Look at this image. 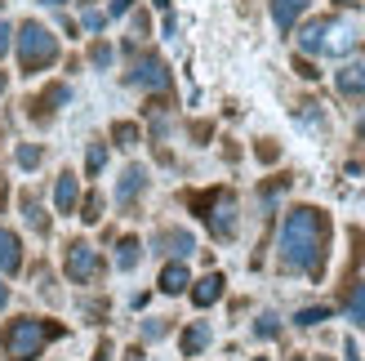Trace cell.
Listing matches in <instances>:
<instances>
[{"label": "cell", "instance_id": "cell-29", "mask_svg": "<svg viewBox=\"0 0 365 361\" xmlns=\"http://www.w3.org/2000/svg\"><path fill=\"white\" fill-rule=\"evenodd\" d=\"M67 98H71V89H67V85H53L49 94L41 98V103H67Z\"/></svg>", "mask_w": 365, "mask_h": 361}, {"label": "cell", "instance_id": "cell-19", "mask_svg": "<svg viewBox=\"0 0 365 361\" xmlns=\"http://www.w3.org/2000/svg\"><path fill=\"white\" fill-rule=\"evenodd\" d=\"M112 138L120 143V148H134V143H138V125H130V121H116V125H112Z\"/></svg>", "mask_w": 365, "mask_h": 361}, {"label": "cell", "instance_id": "cell-17", "mask_svg": "<svg viewBox=\"0 0 365 361\" xmlns=\"http://www.w3.org/2000/svg\"><path fill=\"white\" fill-rule=\"evenodd\" d=\"M138 259H143V241H138V237H125V241L116 245V268H125V273H134V268H138Z\"/></svg>", "mask_w": 365, "mask_h": 361}, {"label": "cell", "instance_id": "cell-11", "mask_svg": "<svg viewBox=\"0 0 365 361\" xmlns=\"http://www.w3.org/2000/svg\"><path fill=\"white\" fill-rule=\"evenodd\" d=\"M143 188H148V170H143V166H130V170H125V174H120V188H116V201H120V205H130V201H134V196H138Z\"/></svg>", "mask_w": 365, "mask_h": 361}, {"label": "cell", "instance_id": "cell-37", "mask_svg": "<svg viewBox=\"0 0 365 361\" xmlns=\"http://www.w3.org/2000/svg\"><path fill=\"white\" fill-rule=\"evenodd\" d=\"M356 134H361V143H365V116H361V125H356Z\"/></svg>", "mask_w": 365, "mask_h": 361}, {"label": "cell", "instance_id": "cell-7", "mask_svg": "<svg viewBox=\"0 0 365 361\" xmlns=\"http://www.w3.org/2000/svg\"><path fill=\"white\" fill-rule=\"evenodd\" d=\"M330 27H334V18H312V23L303 27L299 45H303L307 54H325V41H330Z\"/></svg>", "mask_w": 365, "mask_h": 361}, {"label": "cell", "instance_id": "cell-6", "mask_svg": "<svg viewBox=\"0 0 365 361\" xmlns=\"http://www.w3.org/2000/svg\"><path fill=\"white\" fill-rule=\"evenodd\" d=\"M130 85L138 89H170V67L156 59V54H148V59H138V67L130 71Z\"/></svg>", "mask_w": 365, "mask_h": 361}, {"label": "cell", "instance_id": "cell-35", "mask_svg": "<svg viewBox=\"0 0 365 361\" xmlns=\"http://www.w3.org/2000/svg\"><path fill=\"white\" fill-rule=\"evenodd\" d=\"M5 303H9V290H5V281H0V308H5Z\"/></svg>", "mask_w": 365, "mask_h": 361}, {"label": "cell", "instance_id": "cell-21", "mask_svg": "<svg viewBox=\"0 0 365 361\" xmlns=\"http://www.w3.org/2000/svg\"><path fill=\"white\" fill-rule=\"evenodd\" d=\"M81 219H85V223H98V219H103V196H98V192H89V196H85Z\"/></svg>", "mask_w": 365, "mask_h": 361}, {"label": "cell", "instance_id": "cell-38", "mask_svg": "<svg viewBox=\"0 0 365 361\" xmlns=\"http://www.w3.org/2000/svg\"><path fill=\"white\" fill-rule=\"evenodd\" d=\"M5 85H9V81H5V71H0V94H5Z\"/></svg>", "mask_w": 365, "mask_h": 361}, {"label": "cell", "instance_id": "cell-23", "mask_svg": "<svg viewBox=\"0 0 365 361\" xmlns=\"http://www.w3.org/2000/svg\"><path fill=\"white\" fill-rule=\"evenodd\" d=\"M23 210H27V223H31L36 232H45V228H49V219H45V210H41V205H36V201H31V196H23Z\"/></svg>", "mask_w": 365, "mask_h": 361}, {"label": "cell", "instance_id": "cell-30", "mask_svg": "<svg viewBox=\"0 0 365 361\" xmlns=\"http://www.w3.org/2000/svg\"><path fill=\"white\" fill-rule=\"evenodd\" d=\"M130 9H134V0H112V9H107V14L120 18V14H130Z\"/></svg>", "mask_w": 365, "mask_h": 361}, {"label": "cell", "instance_id": "cell-31", "mask_svg": "<svg viewBox=\"0 0 365 361\" xmlns=\"http://www.w3.org/2000/svg\"><path fill=\"white\" fill-rule=\"evenodd\" d=\"M294 67H299V76H303V81H312V76H317V67H312V63H307V59H299Z\"/></svg>", "mask_w": 365, "mask_h": 361}, {"label": "cell", "instance_id": "cell-8", "mask_svg": "<svg viewBox=\"0 0 365 361\" xmlns=\"http://www.w3.org/2000/svg\"><path fill=\"white\" fill-rule=\"evenodd\" d=\"M223 277H218V273H210V277H200L196 285H192V303H196V308H210V303H218V299H223Z\"/></svg>", "mask_w": 365, "mask_h": 361}, {"label": "cell", "instance_id": "cell-27", "mask_svg": "<svg viewBox=\"0 0 365 361\" xmlns=\"http://www.w3.org/2000/svg\"><path fill=\"white\" fill-rule=\"evenodd\" d=\"M89 59H94V67H107V63H112V45H94Z\"/></svg>", "mask_w": 365, "mask_h": 361}, {"label": "cell", "instance_id": "cell-39", "mask_svg": "<svg viewBox=\"0 0 365 361\" xmlns=\"http://www.w3.org/2000/svg\"><path fill=\"white\" fill-rule=\"evenodd\" d=\"M45 5H63V0H45Z\"/></svg>", "mask_w": 365, "mask_h": 361}, {"label": "cell", "instance_id": "cell-20", "mask_svg": "<svg viewBox=\"0 0 365 361\" xmlns=\"http://www.w3.org/2000/svg\"><path fill=\"white\" fill-rule=\"evenodd\" d=\"M348 317L356 321V326H365V281L352 290V299H348Z\"/></svg>", "mask_w": 365, "mask_h": 361}, {"label": "cell", "instance_id": "cell-5", "mask_svg": "<svg viewBox=\"0 0 365 361\" xmlns=\"http://www.w3.org/2000/svg\"><path fill=\"white\" fill-rule=\"evenodd\" d=\"M98 273H103V263H98L94 250H89L85 241H71L67 245V277L81 281V285H89V281H98Z\"/></svg>", "mask_w": 365, "mask_h": 361}, {"label": "cell", "instance_id": "cell-14", "mask_svg": "<svg viewBox=\"0 0 365 361\" xmlns=\"http://www.w3.org/2000/svg\"><path fill=\"white\" fill-rule=\"evenodd\" d=\"M303 9H307V0H272V18H277L281 31L294 27V18H299Z\"/></svg>", "mask_w": 365, "mask_h": 361}, {"label": "cell", "instance_id": "cell-24", "mask_svg": "<svg viewBox=\"0 0 365 361\" xmlns=\"http://www.w3.org/2000/svg\"><path fill=\"white\" fill-rule=\"evenodd\" d=\"M18 166L36 170V166H41V148H36V143H23V148H18Z\"/></svg>", "mask_w": 365, "mask_h": 361}, {"label": "cell", "instance_id": "cell-4", "mask_svg": "<svg viewBox=\"0 0 365 361\" xmlns=\"http://www.w3.org/2000/svg\"><path fill=\"white\" fill-rule=\"evenodd\" d=\"M192 205H196V214L210 223V232L214 237H232L236 232V201H232V192H200V196H192Z\"/></svg>", "mask_w": 365, "mask_h": 361}, {"label": "cell", "instance_id": "cell-2", "mask_svg": "<svg viewBox=\"0 0 365 361\" xmlns=\"http://www.w3.org/2000/svg\"><path fill=\"white\" fill-rule=\"evenodd\" d=\"M63 330L49 326V321H36V317H18L5 326V357L9 361H36L45 352L49 339H58Z\"/></svg>", "mask_w": 365, "mask_h": 361}, {"label": "cell", "instance_id": "cell-3", "mask_svg": "<svg viewBox=\"0 0 365 361\" xmlns=\"http://www.w3.org/2000/svg\"><path fill=\"white\" fill-rule=\"evenodd\" d=\"M53 59H58V41H53V31L45 23H36V18H27V23L18 27V67H23L27 76H36V71L53 67Z\"/></svg>", "mask_w": 365, "mask_h": 361}, {"label": "cell", "instance_id": "cell-34", "mask_svg": "<svg viewBox=\"0 0 365 361\" xmlns=\"http://www.w3.org/2000/svg\"><path fill=\"white\" fill-rule=\"evenodd\" d=\"M259 161H277V148H272V143H259Z\"/></svg>", "mask_w": 365, "mask_h": 361}, {"label": "cell", "instance_id": "cell-28", "mask_svg": "<svg viewBox=\"0 0 365 361\" xmlns=\"http://www.w3.org/2000/svg\"><path fill=\"white\" fill-rule=\"evenodd\" d=\"M103 23H107V14H98V9H85V27H89V31H103Z\"/></svg>", "mask_w": 365, "mask_h": 361}, {"label": "cell", "instance_id": "cell-25", "mask_svg": "<svg viewBox=\"0 0 365 361\" xmlns=\"http://www.w3.org/2000/svg\"><path fill=\"white\" fill-rule=\"evenodd\" d=\"M294 321L299 326H321V321H330V308H303Z\"/></svg>", "mask_w": 365, "mask_h": 361}, {"label": "cell", "instance_id": "cell-12", "mask_svg": "<svg viewBox=\"0 0 365 361\" xmlns=\"http://www.w3.org/2000/svg\"><path fill=\"white\" fill-rule=\"evenodd\" d=\"M23 268V245L9 228H0V273H18Z\"/></svg>", "mask_w": 365, "mask_h": 361}, {"label": "cell", "instance_id": "cell-33", "mask_svg": "<svg viewBox=\"0 0 365 361\" xmlns=\"http://www.w3.org/2000/svg\"><path fill=\"white\" fill-rule=\"evenodd\" d=\"M165 335V321H148V339H160Z\"/></svg>", "mask_w": 365, "mask_h": 361}, {"label": "cell", "instance_id": "cell-13", "mask_svg": "<svg viewBox=\"0 0 365 361\" xmlns=\"http://www.w3.org/2000/svg\"><path fill=\"white\" fill-rule=\"evenodd\" d=\"M156 285H160L165 295H182V290L192 285V277H187V268H182V263H165V273H160Z\"/></svg>", "mask_w": 365, "mask_h": 361}, {"label": "cell", "instance_id": "cell-26", "mask_svg": "<svg viewBox=\"0 0 365 361\" xmlns=\"http://www.w3.org/2000/svg\"><path fill=\"white\" fill-rule=\"evenodd\" d=\"M254 335H259V339H277V335H281L277 317H272V312H267V317H259V326H254Z\"/></svg>", "mask_w": 365, "mask_h": 361}, {"label": "cell", "instance_id": "cell-18", "mask_svg": "<svg viewBox=\"0 0 365 361\" xmlns=\"http://www.w3.org/2000/svg\"><path fill=\"white\" fill-rule=\"evenodd\" d=\"M352 41H356V36H352V31H348V27H343L339 18H334L330 41H325V54H348V49H352Z\"/></svg>", "mask_w": 365, "mask_h": 361}, {"label": "cell", "instance_id": "cell-15", "mask_svg": "<svg viewBox=\"0 0 365 361\" xmlns=\"http://www.w3.org/2000/svg\"><path fill=\"white\" fill-rule=\"evenodd\" d=\"M205 348H210V326H205V321H196V326L182 330V357H196Z\"/></svg>", "mask_w": 365, "mask_h": 361}, {"label": "cell", "instance_id": "cell-22", "mask_svg": "<svg viewBox=\"0 0 365 361\" xmlns=\"http://www.w3.org/2000/svg\"><path fill=\"white\" fill-rule=\"evenodd\" d=\"M107 166V148H103V143H89V152H85V170L89 174H98Z\"/></svg>", "mask_w": 365, "mask_h": 361}, {"label": "cell", "instance_id": "cell-16", "mask_svg": "<svg viewBox=\"0 0 365 361\" xmlns=\"http://www.w3.org/2000/svg\"><path fill=\"white\" fill-rule=\"evenodd\" d=\"M156 245H165L170 255H187V250H196L192 232H182V228H170V232H160V237H156Z\"/></svg>", "mask_w": 365, "mask_h": 361}, {"label": "cell", "instance_id": "cell-36", "mask_svg": "<svg viewBox=\"0 0 365 361\" xmlns=\"http://www.w3.org/2000/svg\"><path fill=\"white\" fill-rule=\"evenodd\" d=\"M125 361H143V352H138V348H130V352H125Z\"/></svg>", "mask_w": 365, "mask_h": 361}, {"label": "cell", "instance_id": "cell-40", "mask_svg": "<svg viewBox=\"0 0 365 361\" xmlns=\"http://www.w3.org/2000/svg\"><path fill=\"white\" fill-rule=\"evenodd\" d=\"M339 5H356V0H339Z\"/></svg>", "mask_w": 365, "mask_h": 361}, {"label": "cell", "instance_id": "cell-32", "mask_svg": "<svg viewBox=\"0 0 365 361\" xmlns=\"http://www.w3.org/2000/svg\"><path fill=\"white\" fill-rule=\"evenodd\" d=\"M9 36H14L9 23H0V54H9Z\"/></svg>", "mask_w": 365, "mask_h": 361}, {"label": "cell", "instance_id": "cell-9", "mask_svg": "<svg viewBox=\"0 0 365 361\" xmlns=\"http://www.w3.org/2000/svg\"><path fill=\"white\" fill-rule=\"evenodd\" d=\"M334 81H339V94H348V98L365 94V63H343Z\"/></svg>", "mask_w": 365, "mask_h": 361}, {"label": "cell", "instance_id": "cell-10", "mask_svg": "<svg viewBox=\"0 0 365 361\" xmlns=\"http://www.w3.org/2000/svg\"><path fill=\"white\" fill-rule=\"evenodd\" d=\"M81 201V188H76V174H58V188H53V210L58 214H71Z\"/></svg>", "mask_w": 365, "mask_h": 361}, {"label": "cell", "instance_id": "cell-1", "mask_svg": "<svg viewBox=\"0 0 365 361\" xmlns=\"http://www.w3.org/2000/svg\"><path fill=\"white\" fill-rule=\"evenodd\" d=\"M325 245H330V219L312 205H299L285 214L281 228V263L294 268V273L321 277L325 268Z\"/></svg>", "mask_w": 365, "mask_h": 361}]
</instances>
